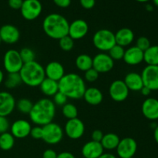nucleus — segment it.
Wrapping results in <instances>:
<instances>
[{"instance_id": "obj_49", "label": "nucleus", "mask_w": 158, "mask_h": 158, "mask_svg": "<svg viewBox=\"0 0 158 158\" xmlns=\"http://www.w3.org/2000/svg\"><path fill=\"white\" fill-rule=\"evenodd\" d=\"M154 140H155L156 143L158 144V125L154 128Z\"/></svg>"}, {"instance_id": "obj_12", "label": "nucleus", "mask_w": 158, "mask_h": 158, "mask_svg": "<svg viewBox=\"0 0 158 158\" xmlns=\"http://www.w3.org/2000/svg\"><path fill=\"white\" fill-rule=\"evenodd\" d=\"M140 75L143 86L151 91L158 90V66H147Z\"/></svg>"}, {"instance_id": "obj_1", "label": "nucleus", "mask_w": 158, "mask_h": 158, "mask_svg": "<svg viewBox=\"0 0 158 158\" xmlns=\"http://www.w3.org/2000/svg\"><path fill=\"white\" fill-rule=\"evenodd\" d=\"M58 83L59 91L73 100L83 98L86 89L85 80L75 73L65 74Z\"/></svg>"}, {"instance_id": "obj_34", "label": "nucleus", "mask_w": 158, "mask_h": 158, "mask_svg": "<svg viewBox=\"0 0 158 158\" xmlns=\"http://www.w3.org/2000/svg\"><path fill=\"white\" fill-rule=\"evenodd\" d=\"M19 54L23 63H27L32 61H35V53L32 49H29L28 47L23 48L19 51Z\"/></svg>"}, {"instance_id": "obj_20", "label": "nucleus", "mask_w": 158, "mask_h": 158, "mask_svg": "<svg viewBox=\"0 0 158 158\" xmlns=\"http://www.w3.org/2000/svg\"><path fill=\"white\" fill-rule=\"evenodd\" d=\"M103 151L104 149L100 142L90 140L83 145L81 153L84 158H98L103 154Z\"/></svg>"}, {"instance_id": "obj_17", "label": "nucleus", "mask_w": 158, "mask_h": 158, "mask_svg": "<svg viewBox=\"0 0 158 158\" xmlns=\"http://www.w3.org/2000/svg\"><path fill=\"white\" fill-rule=\"evenodd\" d=\"M32 126L28 120H17L11 125V134L15 138L23 139L27 137L30 134Z\"/></svg>"}, {"instance_id": "obj_43", "label": "nucleus", "mask_w": 158, "mask_h": 158, "mask_svg": "<svg viewBox=\"0 0 158 158\" xmlns=\"http://www.w3.org/2000/svg\"><path fill=\"white\" fill-rule=\"evenodd\" d=\"M103 133L100 130H95V131H93L92 135H91V137H92V140L96 142H101L102 139L103 137Z\"/></svg>"}, {"instance_id": "obj_19", "label": "nucleus", "mask_w": 158, "mask_h": 158, "mask_svg": "<svg viewBox=\"0 0 158 158\" xmlns=\"http://www.w3.org/2000/svg\"><path fill=\"white\" fill-rule=\"evenodd\" d=\"M46 78L59 82L65 75V69L63 65L57 61H52L44 68Z\"/></svg>"}, {"instance_id": "obj_21", "label": "nucleus", "mask_w": 158, "mask_h": 158, "mask_svg": "<svg viewBox=\"0 0 158 158\" xmlns=\"http://www.w3.org/2000/svg\"><path fill=\"white\" fill-rule=\"evenodd\" d=\"M123 61L130 66H137L143 61V52L137 46H131L125 50Z\"/></svg>"}, {"instance_id": "obj_4", "label": "nucleus", "mask_w": 158, "mask_h": 158, "mask_svg": "<svg viewBox=\"0 0 158 158\" xmlns=\"http://www.w3.org/2000/svg\"><path fill=\"white\" fill-rule=\"evenodd\" d=\"M19 75L22 82L30 87L40 86L43 80L46 78L44 67L35 60L24 63L19 71Z\"/></svg>"}, {"instance_id": "obj_47", "label": "nucleus", "mask_w": 158, "mask_h": 158, "mask_svg": "<svg viewBox=\"0 0 158 158\" xmlns=\"http://www.w3.org/2000/svg\"><path fill=\"white\" fill-rule=\"evenodd\" d=\"M140 93H141V94L143 96H145V97H148V96H149L150 94H151V90L149 89V88H148V87H146V86H143V88H142V89H140Z\"/></svg>"}, {"instance_id": "obj_39", "label": "nucleus", "mask_w": 158, "mask_h": 158, "mask_svg": "<svg viewBox=\"0 0 158 158\" xmlns=\"http://www.w3.org/2000/svg\"><path fill=\"white\" fill-rule=\"evenodd\" d=\"M29 135L35 140H40L43 137V127L35 126L32 127Z\"/></svg>"}, {"instance_id": "obj_42", "label": "nucleus", "mask_w": 158, "mask_h": 158, "mask_svg": "<svg viewBox=\"0 0 158 158\" xmlns=\"http://www.w3.org/2000/svg\"><path fill=\"white\" fill-rule=\"evenodd\" d=\"M80 5L85 9H91L96 4V0H80Z\"/></svg>"}, {"instance_id": "obj_8", "label": "nucleus", "mask_w": 158, "mask_h": 158, "mask_svg": "<svg viewBox=\"0 0 158 158\" xmlns=\"http://www.w3.org/2000/svg\"><path fill=\"white\" fill-rule=\"evenodd\" d=\"M42 11L43 6L40 0H23L20 9L22 16L28 21L36 19L42 13Z\"/></svg>"}, {"instance_id": "obj_3", "label": "nucleus", "mask_w": 158, "mask_h": 158, "mask_svg": "<svg viewBox=\"0 0 158 158\" xmlns=\"http://www.w3.org/2000/svg\"><path fill=\"white\" fill-rule=\"evenodd\" d=\"M69 23L66 18L58 13H51L46 15L43 22V29L47 36L53 40H60L68 35Z\"/></svg>"}, {"instance_id": "obj_13", "label": "nucleus", "mask_w": 158, "mask_h": 158, "mask_svg": "<svg viewBox=\"0 0 158 158\" xmlns=\"http://www.w3.org/2000/svg\"><path fill=\"white\" fill-rule=\"evenodd\" d=\"M130 90L127 87L123 80H114L109 88V94L115 102H123L127 99Z\"/></svg>"}, {"instance_id": "obj_2", "label": "nucleus", "mask_w": 158, "mask_h": 158, "mask_svg": "<svg viewBox=\"0 0 158 158\" xmlns=\"http://www.w3.org/2000/svg\"><path fill=\"white\" fill-rule=\"evenodd\" d=\"M29 118L37 126L43 127L53 120L56 115V105L50 99L43 98L33 103Z\"/></svg>"}, {"instance_id": "obj_9", "label": "nucleus", "mask_w": 158, "mask_h": 158, "mask_svg": "<svg viewBox=\"0 0 158 158\" xmlns=\"http://www.w3.org/2000/svg\"><path fill=\"white\" fill-rule=\"evenodd\" d=\"M66 135L71 140L81 138L85 133V125L81 120L77 118L68 120L63 130Z\"/></svg>"}, {"instance_id": "obj_46", "label": "nucleus", "mask_w": 158, "mask_h": 158, "mask_svg": "<svg viewBox=\"0 0 158 158\" xmlns=\"http://www.w3.org/2000/svg\"><path fill=\"white\" fill-rule=\"evenodd\" d=\"M57 158H76L75 156L70 152H67V151H64L60 154H57Z\"/></svg>"}, {"instance_id": "obj_45", "label": "nucleus", "mask_w": 158, "mask_h": 158, "mask_svg": "<svg viewBox=\"0 0 158 158\" xmlns=\"http://www.w3.org/2000/svg\"><path fill=\"white\" fill-rule=\"evenodd\" d=\"M43 158H57V154L52 149H47L43 152Z\"/></svg>"}, {"instance_id": "obj_25", "label": "nucleus", "mask_w": 158, "mask_h": 158, "mask_svg": "<svg viewBox=\"0 0 158 158\" xmlns=\"http://www.w3.org/2000/svg\"><path fill=\"white\" fill-rule=\"evenodd\" d=\"M39 87L41 92L46 97H53L57 92H59L58 82L46 77L43 80Z\"/></svg>"}, {"instance_id": "obj_52", "label": "nucleus", "mask_w": 158, "mask_h": 158, "mask_svg": "<svg viewBox=\"0 0 158 158\" xmlns=\"http://www.w3.org/2000/svg\"><path fill=\"white\" fill-rule=\"evenodd\" d=\"M135 1L138 2H148L150 0H135Z\"/></svg>"}, {"instance_id": "obj_32", "label": "nucleus", "mask_w": 158, "mask_h": 158, "mask_svg": "<svg viewBox=\"0 0 158 158\" xmlns=\"http://www.w3.org/2000/svg\"><path fill=\"white\" fill-rule=\"evenodd\" d=\"M62 113L64 117H66L68 120L77 118L78 117V110L77 106L70 103H66V104L63 105L62 108Z\"/></svg>"}, {"instance_id": "obj_38", "label": "nucleus", "mask_w": 158, "mask_h": 158, "mask_svg": "<svg viewBox=\"0 0 158 158\" xmlns=\"http://www.w3.org/2000/svg\"><path fill=\"white\" fill-rule=\"evenodd\" d=\"M52 97H53L52 102H53L54 104L56 105V106H63V105L66 104V102H67V97H66L64 94L60 92V91L57 92Z\"/></svg>"}, {"instance_id": "obj_55", "label": "nucleus", "mask_w": 158, "mask_h": 158, "mask_svg": "<svg viewBox=\"0 0 158 158\" xmlns=\"http://www.w3.org/2000/svg\"><path fill=\"white\" fill-rule=\"evenodd\" d=\"M130 158H134V157H130Z\"/></svg>"}, {"instance_id": "obj_30", "label": "nucleus", "mask_w": 158, "mask_h": 158, "mask_svg": "<svg viewBox=\"0 0 158 158\" xmlns=\"http://www.w3.org/2000/svg\"><path fill=\"white\" fill-rule=\"evenodd\" d=\"M22 82L21 77L19 73H8L7 77L5 80V86L8 89H14L19 86Z\"/></svg>"}, {"instance_id": "obj_35", "label": "nucleus", "mask_w": 158, "mask_h": 158, "mask_svg": "<svg viewBox=\"0 0 158 158\" xmlns=\"http://www.w3.org/2000/svg\"><path fill=\"white\" fill-rule=\"evenodd\" d=\"M59 45L62 50L65 52H69L73 49L74 46V40L69 35L63 37L59 40Z\"/></svg>"}, {"instance_id": "obj_28", "label": "nucleus", "mask_w": 158, "mask_h": 158, "mask_svg": "<svg viewBox=\"0 0 158 158\" xmlns=\"http://www.w3.org/2000/svg\"><path fill=\"white\" fill-rule=\"evenodd\" d=\"M75 64L79 70L86 72L93 68V58L88 54H80L76 59Z\"/></svg>"}, {"instance_id": "obj_5", "label": "nucleus", "mask_w": 158, "mask_h": 158, "mask_svg": "<svg viewBox=\"0 0 158 158\" xmlns=\"http://www.w3.org/2000/svg\"><path fill=\"white\" fill-rule=\"evenodd\" d=\"M93 43L96 49L102 52H108L116 45L115 33L107 29H99L93 36Z\"/></svg>"}, {"instance_id": "obj_15", "label": "nucleus", "mask_w": 158, "mask_h": 158, "mask_svg": "<svg viewBox=\"0 0 158 158\" xmlns=\"http://www.w3.org/2000/svg\"><path fill=\"white\" fill-rule=\"evenodd\" d=\"M0 38L6 44H15L19 40L20 32L16 26L12 24L3 25L0 28Z\"/></svg>"}, {"instance_id": "obj_29", "label": "nucleus", "mask_w": 158, "mask_h": 158, "mask_svg": "<svg viewBox=\"0 0 158 158\" xmlns=\"http://www.w3.org/2000/svg\"><path fill=\"white\" fill-rule=\"evenodd\" d=\"M15 144V137L11 133L6 132L0 134V149L7 151L12 149Z\"/></svg>"}, {"instance_id": "obj_10", "label": "nucleus", "mask_w": 158, "mask_h": 158, "mask_svg": "<svg viewBox=\"0 0 158 158\" xmlns=\"http://www.w3.org/2000/svg\"><path fill=\"white\" fill-rule=\"evenodd\" d=\"M114 61L106 52H100L97 54L93 58V68L99 73H106L113 69Z\"/></svg>"}, {"instance_id": "obj_50", "label": "nucleus", "mask_w": 158, "mask_h": 158, "mask_svg": "<svg viewBox=\"0 0 158 158\" xmlns=\"http://www.w3.org/2000/svg\"><path fill=\"white\" fill-rule=\"evenodd\" d=\"M3 80H4V73H3L2 71L0 69V84L2 83Z\"/></svg>"}, {"instance_id": "obj_37", "label": "nucleus", "mask_w": 158, "mask_h": 158, "mask_svg": "<svg viewBox=\"0 0 158 158\" xmlns=\"http://www.w3.org/2000/svg\"><path fill=\"white\" fill-rule=\"evenodd\" d=\"M151 46V41L146 36L139 37L137 40V43H136V46L143 52L146 51Z\"/></svg>"}, {"instance_id": "obj_40", "label": "nucleus", "mask_w": 158, "mask_h": 158, "mask_svg": "<svg viewBox=\"0 0 158 158\" xmlns=\"http://www.w3.org/2000/svg\"><path fill=\"white\" fill-rule=\"evenodd\" d=\"M9 127H10V124H9V120L6 118V117L0 116V134L8 132Z\"/></svg>"}, {"instance_id": "obj_31", "label": "nucleus", "mask_w": 158, "mask_h": 158, "mask_svg": "<svg viewBox=\"0 0 158 158\" xmlns=\"http://www.w3.org/2000/svg\"><path fill=\"white\" fill-rule=\"evenodd\" d=\"M33 106V103L27 98H22L17 101L15 107L21 114H29Z\"/></svg>"}, {"instance_id": "obj_6", "label": "nucleus", "mask_w": 158, "mask_h": 158, "mask_svg": "<svg viewBox=\"0 0 158 158\" xmlns=\"http://www.w3.org/2000/svg\"><path fill=\"white\" fill-rule=\"evenodd\" d=\"M63 135H64L63 129L57 123L51 122L43 127L42 140L48 144H57L63 140Z\"/></svg>"}, {"instance_id": "obj_18", "label": "nucleus", "mask_w": 158, "mask_h": 158, "mask_svg": "<svg viewBox=\"0 0 158 158\" xmlns=\"http://www.w3.org/2000/svg\"><path fill=\"white\" fill-rule=\"evenodd\" d=\"M141 110L143 117L148 120H158V100L152 97L146 99L142 103Z\"/></svg>"}, {"instance_id": "obj_33", "label": "nucleus", "mask_w": 158, "mask_h": 158, "mask_svg": "<svg viewBox=\"0 0 158 158\" xmlns=\"http://www.w3.org/2000/svg\"><path fill=\"white\" fill-rule=\"evenodd\" d=\"M125 49L122 46L116 44L108 51V54L113 59L114 61L115 60H123V56H124Z\"/></svg>"}, {"instance_id": "obj_7", "label": "nucleus", "mask_w": 158, "mask_h": 158, "mask_svg": "<svg viewBox=\"0 0 158 158\" xmlns=\"http://www.w3.org/2000/svg\"><path fill=\"white\" fill-rule=\"evenodd\" d=\"M23 64L24 63L20 56L19 51L15 49L6 51L3 57V66L8 73H19Z\"/></svg>"}, {"instance_id": "obj_51", "label": "nucleus", "mask_w": 158, "mask_h": 158, "mask_svg": "<svg viewBox=\"0 0 158 158\" xmlns=\"http://www.w3.org/2000/svg\"><path fill=\"white\" fill-rule=\"evenodd\" d=\"M146 8H147V9H148V11H152L153 10V7H152V6H151V5H148Z\"/></svg>"}, {"instance_id": "obj_48", "label": "nucleus", "mask_w": 158, "mask_h": 158, "mask_svg": "<svg viewBox=\"0 0 158 158\" xmlns=\"http://www.w3.org/2000/svg\"><path fill=\"white\" fill-rule=\"evenodd\" d=\"M98 158H117V157H116L114 154H110V153H103V154Z\"/></svg>"}, {"instance_id": "obj_22", "label": "nucleus", "mask_w": 158, "mask_h": 158, "mask_svg": "<svg viewBox=\"0 0 158 158\" xmlns=\"http://www.w3.org/2000/svg\"><path fill=\"white\" fill-rule=\"evenodd\" d=\"M116 44L126 47L130 46L134 40V33L129 28H122L115 33Z\"/></svg>"}, {"instance_id": "obj_11", "label": "nucleus", "mask_w": 158, "mask_h": 158, "mask_svg": "<svg viewBox=\"0 0 158 158\" xmlns=\"http://www.w3.org/2000/svg\"><path fill=\"white\" fill-rule=\"evenodd\" d=\"M116 150L120 158L134 157L137 151V143L132 137H125L120 140Z\"/></svg>"}, {"instance_id": "obj_54", "label": "nucleus", "mask_w": 158, "mask_h": 158, "mask_svg": "<svg viewBox=\"0 0 158 158\" xmlns=\"http://www.w3.org/2000/svg\"><path fill=\"white\" fill-rule=\"evenodd\" d=\"M1 43H2V40H1V38H0V44H1Z\"/></svg>"}, {"instance_id": "obj_26", "label": "nucleus", "mask_w": 158, "mask_h": 158, "mask_svg": "<svg viewBox=\"0 0 158 158\" xmlns=\"http://www.w3.org/2000/svg\"><path fill=\"white\" fill-rule=\"evenodd\" d=\"M120 140V139L117 134H114V133H108L103 135L100 143L104 150L113 151V150L117 149Z\"/></svg>"}, {"instance_id": "obj_44", "label": "nucleus", "mask_w": 158, "mask_h": 158, "mask_svg": "<svg viewBox=\"0 0 158 158\" xmlns=\"http://www.w3.org/2000/svg\"><path fill=\"white\" fill-rule=\"evenodd\" d=\"M53 2L60 8H67L70 6L71 0H52Z\"/></svg>"}, {"instance_id": "obj_16", "label": "nucleus", "mask_w": 158, "mask_h": 158, "mask_svg": "<svg viewBox=\"0 0 158 158\" xmlns=\"http://www.w3.org/2000/svg\"><path fill=\"white\" fill-rule=\"evenodd\" d=\"M16 102L13 96L9 92H0V116L7 117L10 115L15 108Z\"/></svg>"}, {"instance_id": "obj_53", "label": "nucleus", "mask_w": 158, "mask_h": 158, "mask_svg": "<svg viewBox=\"0 0 158 158\" xmlns=\"http://www.w3.org/2000/svg\"><path fill=\"white\" fill-rule=\"evenodd\" d=\"M153 2L154 3V5H155L156 6L158 7V0H153Z\"/></svg>"}, {"instance_id": "obj_27", "label": "nucleus", "mask_w": 158, "mask_h": 158, "mask_svg": "<svg viewBox=\"0 0 158 158\" xmlns=\"http://www.w3.org/2000/svg\"><path fill=\"white\" fill-rule=\"evenodd\" d=\"M143 61L148 66H158V45L151 46L143 52Z\"/></svg>"}, {"instance_id": "obj_41", "label": "nucleus", "mask_w": 158, "mask_h": 158, "mask_svg": "<svg viewBox=\"0 0 158 158\" xmlns=\"http://www.w3.org/2000/svg\"><path fill=\"white\" fill-rule=\"evenodd\" d=\"M23 2V0H8V4L9 7L15 10H18V9L20 10Z\"/></svg>"}, {"instance_id": "obj_14", "label": "nucleus", "mask_w": 158, "mask_h": 158, "mask_svg": "<svg viewBox=\"0 0 158 158\" xmlns=\"http://www.w3.org/2000/svg\"><path fill=\"white\" fill-rule=\"evenodd\" d=\"M89 26L85 20L79 19L69 23L68 35L73 40H81L88 33Z\"/></svg>"}, {"instance_id": "obj_36", "label": "nucleus", "mask_w": 158, "mask_h": 158, "mask_svg": "<svg viewBox=\"0 0 158 158\" xmlns=\"http://www.w3.org/2000/svg\"><path fill=\"white\" fill-rule=\"evenodd\" d=\"M99 73L94 68L88 69L87 71L84 72V80L89 83H94L97 81L99 78Z\"/></svg>"}, {"instance_id": "obj_24", "label": "nucleus", "mask_w": 158, "mask_h": 158, "mask_svg": "<svg viewBox=\"0 0 158 158\" xmlns=\"http://www.w3.org/2000/svg\"><path fill=\"white\" fill-rule=\"evenodd\" d=\"M83 98L88 104L91 106H97L103 101V95L98 88L89 87L86 89Z\"/></svg>"}, {"instance_id": "obj_23", "label": "nucleus", "mask_w": 158, "mask_h": 158, "mask_svg": "<svg viewBox=\"0 0 158 158\" xmlns=\"http://www.w3.org/2000/svg\"><path fill=\"white\" fill-rule=\"evenodd\" d=\"M123 82L129 90L140 91L143 86L141 75L136 72H131L127 74Z\"/></svg>"}]
</instances>
